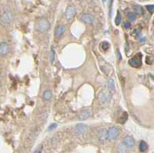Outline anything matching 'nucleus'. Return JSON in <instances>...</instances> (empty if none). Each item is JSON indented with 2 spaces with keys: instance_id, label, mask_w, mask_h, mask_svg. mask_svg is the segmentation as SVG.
I'll return each instance as SVG.
<instances>
[{
  "instance_id": "f257e3e1",
  "label": "nucleus",
  "mask_w": 154,
  "mask_h": 153,
  "mask_svg": "<svg viewBox=\"0 0 154 153\" xmlns=\"http://www.w3.org/2000/svg\"><path fill=\"white\" fill-rule=\"evenodd\" d=\"M35 28L40 32H45L50 28V24H49V22L47 19H43L37 22V23L35 24Z\"/></svg>"
},
{
  "instance_id": "f03ea898",
  "label": "nucleus",
  "mask_w": 154,
  "mask_h": 153,
  "mask_svg": "<svg viewBox=\"0 0 154 153\" xmlns=\"http://www.w3.org/2000/svg\"><path fill=\"white\" fill-rule=\"evenodd\" d=\"M13 19V14L10 10H6L2 14L1 20L4 24H8Z\"/></svg>"
},
{
  "instance_id": "7ed1b4c3",
  "label": "nucleus",
  "mask_w": 154,
  "mask_h": 153,
  "mask_svg": "<svg viewBox=\"0 0 154 153\" xmlns=\"http://www.w3.org/2000/svg\"><path fill=\"white\" fill-rule=\"evenodd\" d=\"M119 135V130L117 128L112 126L110 129L108 130V139L110 140H113L115 139Z\"/></svg>"
},
{
  "instance_id": "20e7f679",
  "label": "nucleus",
  "mask_w": 154,
  "mask_h": 153,
  "mask_svg": "<svg viewBox=\"0 0 154 153\" xmlns=\"http://www.w3.org/2000/svg\"><path fill=\"white\" fill-rule=\"evenodd\" d=\"M124 145L126 146V148H133L135 145V140L132 136H126L124 138Z\"/></svg>"
},
{
  "instance_id": "39448f33",
  "label": "nucleus",
  "mask_w": 154,
  "mask_h": 153,
  "mask_svg": "<svg viewBox=\"0 0 154 153\" xmlns=\"http://www.w3.org/2000/svg\"><path fill=\"white\" fill-rule=\"evenodd\" d=\"M81 19L83 22L87 24H90L94 21V16L91 14H89V13H86V14H83L81 17Z\"/></svg>"
},
{
  "instance_id": "423d86ee",
  "label": "nucleus",
  "mask_w": 154,
  "mask_h": 153,
  "mask_svg": "<svg viewBox=\"0 0 154 153\" xmlns=\"http://www.w3.org/2000/svg\"><path fill=\"white\" fill-rule=\"evenodd\" d=\"M76 14V9L75 8L73 7H69L67 8V10L66 11V13H65V16H66V18L67 19H71L72 18H73L74 16Z\"/></svg>"
},
{
  "instance_id": "0eeeda50",
  "label": "nucleus",
  "mask_w": 154,
  "mask_h": 153,
  "mask_svg": "<svg viewBox=\"0 0 154 153\" xmlns=\"http://www.w3.org/2000/svg\"><path fill=\"white\" fill-rule=\"evenodd\" d=\"M129 64L133 67H139L141 64V62H140L139 58H138V56H137L131 58L129 61Z\"/></svg>"
},
{
  "instance_id": "6e6552de",
  "label": "nucleus",
  "mask_w": 154,
  "mask_h": 153,
  "mask_svg": "<svg viewBox=\"0 0 154 153\" xmlns=\"http://www.w3.org/2000/svg\"><path fill=\"white\" fill-rule=\"evenodd\" d=\"M9 46L5 43V42H2L1 45H0V52H1L2 56H5L9 52Z\"/></svg>"
},
{
  "instance_id": "1a4fd4ad",
  "label": "nucleus",
  "mask_w": 154,
  "mask_h": 153,
  "mask_svg": "<svg viewBox=\"0 0 154 153\" xmlns=\"http://www.w3.org/2000/svg\"><path fill=\"white\" fill-rule=\"evenodd\" d=\"M76 129L77 134L81 135V134H83L86 131V126L84 124H78L76 125Z\"/></svg>"
},
{
  "instance_id": "9d476101",
  "label": "nucleus",
  "mask_w": 154,
  "mask_h": 153,
  "mask_svg": "<svg viewBox=\"0 0 154 153\" xmlns=\"http://www.w3.org/2000/svg\"><path fill=\"white\" fill-rule=\"evenodd\" d=\"M65 30L66 28L64 25H59L56 29V32H55V35L56 37H60L61 35L65 32Z\"/></svg>"
},
{
  "instance_id": "9b49d317",
  "label": "nucleus",
  "mask_w": 154,
  "mask_h": 153,
  "mask_svg": "<svg viewBox=\"0 0 154 153\" xmlns=\"http://www.w3.org/2000/svg\"><path fill=\"white\" fill-rule=\"evenodd\" d=\"M89 116V111L88 109H86V110H83L79 114V119L80 120H85L88 119Z\"/></svg>"
},
{
  "instance_id": "f8f14e48",
  "label": "nucleus",
  "mask_w": 154,
  "mask_h": 153,
  "mask_svg": "<svg viewBox=\"0 0 154 153\" xmlns=\"http://www.w3.org/2000/svg\"><path fill=\"white\" fill-rule=\"evenodd\" d=\"M108 89L110 92H115V83L112 79H110L108 80Z\"/></svg>"
},
{
  "instance_id": "ddd939ff",
  "label": "nucleus",
  "mask_w": 154,
  "mask_h": 153,
  "mask_svg": "<svg viewBox=\"0 0 154 153\" xmlns=\"http://www.w3.org/2000/svg\"><path fill=\"white\" fill-rule=\"evenodd\" d=\"M99 138H100L101 140H106L108 139V131L106 130H102V131L99 132Z\"/></svg>"
},
{
  "instance_id": "4468645a",
  "label": "nucleus",
  "mask_w": 154,
  "mask_h": 153,
  "mask_svg": "<svg viewBox=\"0 0 154 153\" xmlns=\"http://www.w3.org/2000/svg\"><path fill=\"white\" fill-rule=\"evenodd\" d=\"M52 98V92L51 91H46L43 94V98L44 100L49 101Z\"/></svg>"
},
{
  "instance_id": "2eb2a0df",
  "label": "nucleus",
  "mask_w": 154,
  "mask_h": 153,
  "mask_svg": "<svg viewBox=\"0 0 154 153\" xmlns=\"http://www.w3.org/2000/svg\"><path fill=\"white\" fill-rule=\"evenodd\" d=\"M126 146L123 144H120L118 146V152L119 153H126Z\"/></svg>"
},
{
  "instance_id": "dca6fc26",
  "label": "nucleus",
  "mask_w": 154,
  "mask_h": 153,
  "mask_svg": "<svg viewBox=\"0 0 154 153\" xmlns=\"http://www.w3.org/2000/svg\"><path fill=\"white\" fill-rule=\"evenodd\" d=\"M146 148H147L146 143L144 141H142L139 144V149H140V151H141L142 152H144L146 150Z\"/></svg>"
},
{
  "instance_id": "f3484780",
  "label": "nucleus",
  "mask_w": 154,
  "mask_h": 153,
  "mask_svg": "<svg viewBox=\"0 0 154 153\" xmlns=\"http://www.w3.org/2000/svg\"><path fill=\"white\" fill-rule=\"evenodd\" d=\"M134 9H135V12H137L138 15H143V8L140 6H136L134 7Z\"/></svg>"
},
{
  "instance_id": "a211bd4d",
  "label": "nucleus",
  "mask_w": 154,
  "mask_h": 153,
  "mask_svg": "<svg viewBox=\"0 0 154 153\" xmlns=\"http://www.w3.org/2000/svg\"><path fill=\"white\" fill-rule=\"evenodd\" d=\"M127 119H128V115H127V114L125 113L123 115V116L121 117V118L119 119V122L120 123H121V124H123V123H125L126 121H127Z\"/></svg>"
},
{
  "instance_id": "6ab92c4d",
  "label": "nucleus",
  "mask_w": 154,
  "mask_h": 153,
  "mask_svg": "<svg viewBox=\"0 0 154 153\" xmlns=\"http://www.w3.org/2000/svg\"><path fill=\"white\" fill-rule=\"evenodd\" d=\"M120 22H121V15H120V12H117V16L115 19V23L116 25H119L120 24Z\"/></svg>"
},
{
  "instance_id": "aec40b11",
  "label": "nucleus",
  "mask_w": 154,
  "mask_h": 153,
  "mask_svg": "<svg viewBox=\"0 0 154 153\" xmlns=\"http://www.w3.org/2000/svg\"><path fill=\"white\" fill-rule=\"evenodd\" d=\"M100 100L102 103H106L108 101V97L106 93H102L100 95Z\"/></svg>"
},
{
  "instance_id": "412c9836",
  "label": "nucleus",
  "mask_w": 154,
  "mask_h": 153,
  "mask_svg": "<svg viewBox=\"0 0 154 153\" xmlns=\"http://www.w3.org/2000/svg\"><path fill=\"white\" fill-rule=\"evenodd\" d=\"M100 46L103 50H107L109 47H110V44H109V42H103L101 43Z\"/></svg>"
},
{
  "instance_id": "4be33fe9",
  "label": "nucleus",
  "mask_w": 154,
  "mask_h": 153,
  "mask_svg": "<svg viewBox=\"0 0 154 153\" xmlns=\"http://www.w3.org/2000/svg\"><path fill=\"white\" fill-rule=\"evenodd\" d=\"M127 18L129 21H133L136 19V15L134 12H129L127 15Z\"/></svg>"
},
{
  "instance_id": "5701e85b",
  "label": "nucleus",
  "mask_w": 154,
  "mask_h": 153,
  "mask_svg": "<svg viewBox=\"0 0 154 153\" xmlns=\"http://www.w3.org/2000/svg\"><path fill=\"white\" fill-rule=\"evenodd\" d=\"M54 58H55V52H54V50L52 48L50 54H49V61H50V63H52Z\"/></svg>"
},
{
  "instance_id": "b1692460",
  "label": "nucleus",
  "mask_w": 154,
  "mask_h": 153,
  "mask_svg": "<svg viewBox=\"0 0 154 153\" xmlns=\"http://www.w3.org/2000/svg\"><path fill=\"white\" fill-rule=\"evenodd\" d=\"M146 8L150 13H153L154 12V5H148V6H146Z\"/></svg>"
},
{
  "instance_id": "393cba45",
  "label": "nucleus",
  "mask_w": 154,
  "mask_h": 153,
  "mask_svg": "<svg viewBox=\"0 0 154 153\" xmlns=\"http://www.w3.org/2000/svg\"><path fill=\"white\" fill-rule=\"evenodd\" d=\"M56 126H57V124H56V123H52V125H49V127L48 129L49 130V131H52V130L55 129L56 128Z\"/></svg>"
},
{
  "instance_id": "a878e982",
  "label": "nucleus",
  "mask_w": 154,
  "mask_h": 153,
  "mask_svg": "<svg viewBox=\"0 0 154 153\" xmlns=\"http://www.w3.org/2000/svg\"><path fill=\"white\" fill-rule=\"evenodd\" d=\"M123 27H124V29H129L130 27H131V24H130V22H124V24H123Z\"/></svg>"
},
{
  "instance_id": "bb28decb",
  "label": "nucleus",
  "mask_w": 154,
  "mask_h": 153,
  "mask_svg": "<svg viewBox=\"0 0 154 153\" xmlns=\"http://www.w3.org/2000/svg\"><path fill=\"white\" fill-rule=\"evenodd\" d=\"M117 54H118V58H119V59L120 60V59H121V55H120V51H118V53H117Z\"/></svg>"
},
{
  "instance_id": "cd10ccee",
  "label": "nucleus",
  "mask_w": 154,
  "mask_h": 153,
  "mask_svg": "<svg viewBox=\"0 0 154 153\" xmlns=\"http://www.w3.org/2000/svg\"><path fill=\"white\" fill-rule=\"evenodd\" d=\"M34 153H41V150H40V149H37L36 151H35Z\"/></svg>"
},
{
  "instance_id": "c85d7f7f",
  "label": "nucleus",
  "mask_w": 154,
  "mask_h": 153,
  "mask_svg": "<svg viewBox=\"0 0 154 153\" xmlns=\"http://www.w3.org/2000/svg\"><path fill=\"white\" fill-rule=\"evenodd\" d=\"M103 2H105V1H106V0H103Z\"/></svg>"
}]
</instances>
